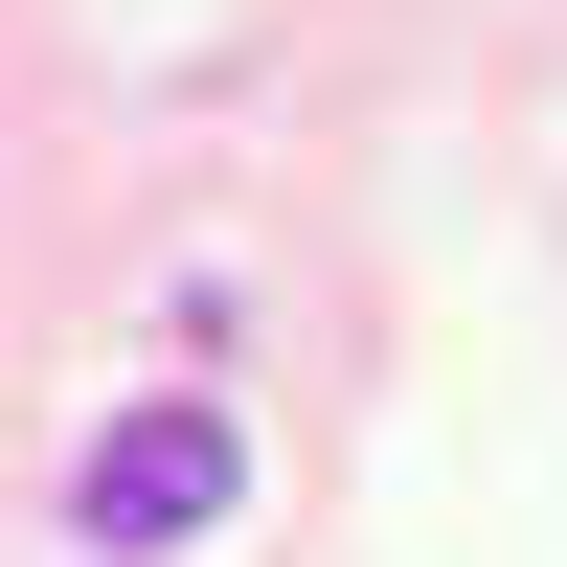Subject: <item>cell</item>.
Segmentation results:
<instances>
[{"label":"cell","mask_w":567,"mask_h":567,"mask_svg":"<svg viewBox=\"0 0 567 567\" xmlns=\"http://www.w3.org/2000/svg\"><path fill=\"white\" fill-rule=\"evenodd\" d=\"M227 499H250V432H227V409H114L69 523H91V545H205Z\"/></svg>","instance_id":"cell-1"}]
</instances>
